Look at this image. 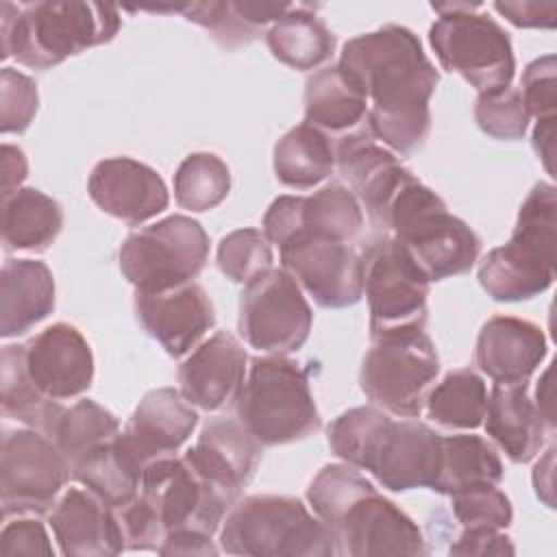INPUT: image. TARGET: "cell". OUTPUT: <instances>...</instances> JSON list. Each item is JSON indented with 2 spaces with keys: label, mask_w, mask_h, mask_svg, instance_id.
I'll list each match as a JSON object with an SVG mask.
<instances>
[{
  "label": "cell",
  "mask_w": 557,
  "mask_h": 557,
  "mask_svg": "<svg viewBox=\"0 0 557 557\" xmlns=\"http://www.w3.org/2000/svg\"><path fill=\"white\" fill-rule=\"evenodd\" d=\"M405 246L429 281L468 272L481 252L479 235L448 213L444 200L409 174L374 222Z\"/></svg>",
  "instance_id": "3"
},
{
  "label": "cell",
  "mask_w": 557,
  "mask_h": 557,
  "mask_svg": "<svg viewBox=\"0 0 557 557\" xmlns=\"http://www.w3.org/2000/svg\"><path fill=\"white\" fill-rule=\"evenodd\" d=\"M139 496L154 509L168 531L189 529L213 535L235 505L205 481L185 457H161L144 466Z\"/></svg>",
  "instance_id": "13"
},
{
  "label": "cell",
  "mask_w": 557,
  "mask_h": 557,
  "mask_svg": "<svg viewBox=\"0 0 557 557\" xmlns=\"http://www.w3.org/2000/svg\"><path fill=\"white\" fill-rule=\"evenodd\" d=\"M272 165L283 185L309 189L333 172L335 146L331 137L302 122L276 141Z\"/></svg>",
  "instance_id": "32"
},
{
  "label": "cell",
  "mask_w": 557,
  "mask_h": 557,
  "mask_svg": "<svg viewBox=\"0 0 557 557\" xmlns=\"http://www.w3.org/2000/svg\"><path fill=\"white\" fill-rule=\"evenodd\" d=\"M483 422L485 433L513 463L531 461L540 453L548 429L529 396L527 381L494 383Z\"/></svg>",
  "instance_id": "26"
},
{
  "label": "cell",
  "mask_w": 557,
  "mask_h": 557,
  "mask_svg": "<svg viewBox=\"0 0 557 557\" xmlns=\"http://www.w3.org/2000/svg\"><path fill=\"white\" fill-rule=\"evenodd\" d=\"M265 39L270 52L294 70H313L335 50V35L309 11L307 4H294L270 26Z\"/></svg>",
  "instance_id": "33"
},
{
  "label": "cell",
  "mask_w": 557,
  "mask_h": 557,
  "mask_svg": "<svg viewBox=\"0 0 557 557\" xmlns=\"http://www.w3.org/2000/svg\"><path fill=\"white\" fill-rule=\"evenodd\" d=\"M54 309V278L44 261L7 259L0 272V335L30 331Z\"/></svg>",
  "instance_id": "27"
},
{
  "label": "cell",
  "mask_w": 557,
  "mask_h": 557,
  "mask_svg": "<svg viewBox=\"0 0 557 557\" xmlns=\"http://www.w3.org/2000/svg\"><path fill=\"white\" fill-rule=\"evenodd\" d=\"M120 433L72 463V476L113 509L139 494L144 472V466L126 448Z\"/></svg>",
  "instance_id": "29"
},
{
  "label": "cell",
  "mask_w": 557,
  "mask_h": 557,
  "mask_svg": "<svg viewBox=\"0 0 557 557\" xmlns=\"http://www.w3.org/2000/svg\"><path fill=\"white\" fill-rule=\"evenodd\" d=\"M235 416L263 446L298 442L320 429L309 379L285 355L252 359L235 398Z\"/></svg>",
  "instance_id": "6"
},
{
  "label": "cell",
  "mask_w": 557,
  "mask_h": 557,
  "mask_svg": "<svg viewBox=\"0 0 557 557\" xmlns=\"http://www.w3.org/2000/svg\"><path fill=\"white\" fill-rule=\"evenodd\" d=\"M368 120V98L337 67L318 70L305 83V124L342 139Z\"/></svg>",
  "instance_id": "28"
},
{
  "label": "cell",
  "mask_w": 557,
  "mask_h": 557,
  "mask_svg": "<svg viewBox=\"0 0 557 557\" xmlns=\"http://www.w3.org/2000/svg\"><path fill=\"white\" fill-rule=\"evenodd\" d=\"M363 294L370 309V337L420 331L426 324L431 281L392 235L361 257Z\"/></svg>",
  "instance_id": "10"
},
{
  "label": "cell",
  "mask_w": 557,
  "mask_h": 557,
  "mask_svg": "<svg viewBox=\"0 0 557 557\" xmlns=\"http://www.w3.org/2000/svg\"><path fill=\"white\" fill-rule=\"evenodd\" d=\"M455 518L470 529H507L513 520L509 498L496 485H479L450 496Z\"/></svg>",
  "instance_id": "43"
},
{
  "label": "cell",
  "mask_w": 557,
  "mask_h": 557,
  "mask_svg": "<svg viewBox=\"0 0 557 557\" xmlns=\"http://www.w3.org/2000/svg\"><path fill=\"white\" fill-rule=\"evenodd\" d=\"M63 228V209L35 187L2 196V242L9 250H46Z\"/></svg>",
  "instance_id": "31"
},
{
  "label": "cell",
  "mask_w": 557,
  "mask_h": 557,
  "mask_svg": "<svg viewBox=\"0 0 557 557\" xmlns=\"http://www.w3.org/2000/svg\"><path fill=\"white\" fill-rule=\"evenodd\" d=\"M113 511L126 550H159L165 537V527L139 494Z\"/></svg>",
  "instance_id": "46"
},
{
  "label": "cell",
  "mask_w": 557,
  "mask_h": 557,
  "mask_svg": "<svg viewBox=\"0 0 557 557\" xmlns=\"http://www.w3.org/2000/svg\"><path fill=\"white\" fill-rule=\"evenodd\" d=\"M117 433V418L102 405L85 398L74 403L72 407H63L48 437L57 444V448L63 453L72 468V463H76L83 455L113 440Z\"/></svg>",
  "instance_id": "37"
},
{
  "label": "cell",
  "mask_w": 557,
  "mask_h": 557,
  "mask_svg": "<svg viewBox=\"0 0 557 557\" xmlns=\"http://www.w3.org/2000/svg\"><path fill=\"white\" fill-rule=\"evenodd\" d=\"M124 278L144 294L191 283L207 265L209 237L189 215H168L133 231L117 252Z\"/></svg>",
  "instance_id": "8"
},
{
  "label": "cell",
  "mask_w": 557,
  "mask_h": 557,
  "mask_svg": "<svg viewBox=\"0 0 557 557\" xmlns=\"http://www.w3.org/2000/svg\"><path fill=\"white\" fill-rule=\"evenodd\" d=\"M189 22L200 24L211 33V37L224 48H237L255 39L257 28H252L237 11L233 2H191L181 9Z\"/></svg>",
  "instance_id": "45"
},
{
  "label": "cell",
  "mask_w": 557,
  "mask_h": 557,
  "mask_svg": "<svg viewBox=\"0 0 557 557\" xmlns=\"http://www.w3.org/2000/svg\"><path fill=\"white\" fill-rule=\"evenodd\" d=\"M72 468L57 444L37 429L4 431L0 450L2 516L48 511Z\"/></svg>",
  "instance_id": "12"
},
{
  "label": "cell",
  "mask_w": 557,
  "mask_h": 557,
  "mask_svg": "<svg viewBox=\"0 0 557 557\" xmlns=\"http://www.w3.org/2000/svg\"><path fill=\"white\" fill-rule=\"evenodd\" d=\"M363 226L357 196L342 183H329L311 196H302L298 233L348 244ZM296 233V235H298ZM294 237V235H292Z\"/></svg>",
  "instance_id": "36"
},
{
  "label": "cell",
  "mask_w": 557,
  "mask_h": 557,
  "mask_svg": "<svg viewBox=\"0 0 557 557\" xmlns=\"http://www.w3.org/2000/svg\"><path fill=\"white\" fill-rule=\"evenodd\" d=\"M337 67L372 102L366 124L379 144L400 157L422 148L440 74L409 28L387 24L348 39Z\"/></svg>",
  "instance_id": "1"
},
{
  "label": "cell",
  "mask_w": 557,
  "mask_h": 557,
  "mask_svg": "<svg viewBox=\"0 0 557 557\" xmlns=\"http://www.w3.org/2000/svg\"><path fill=\"white\" fill-rule=\"evenodd\" d=\"M246 361L248 355L233 333H213L178 366L183 398L205 411L235 403L246 379Z\"/></svg>",
  "instance_id": "20"
},
{
  "label": "cell",
  "mask_w": 557,
  "mask_h": 557,
  "mask_svg": "<svg viewBox=\"0 0 557 557\" xmlns=\"http://www.w3.org/2000/svg\"><path fill=\"white\" fill-rule=\"evenodd\" d=\"M503 17H507L518 28H555L557 4L537 0H516V2H494L492 4Z\"/></svg>",
  "instance_id": "49"
},
{
  "label": "cell",
  "mask_w": 557,
  "mask_h": 557,
  "mask_svg": "<svg viewBox=\"0 0 557 557\" xmlns=\"http://www.w3.org/2000/svg\"><path fill=\"white\" fill-rule=\"evenodd\" d=\"M87 194L96 207L131 226L148 222L168 209L170 194L150 165L131 157H111L94 165Z\"/></svg>",
  "instance_id": "17"
},
{
  "label": "cell",
  "mask_w": 557,
  "mask_h": 557,
  "mask_svg": "<svg viewBox=\"0 0 557 557\" xmlns=\"http://www.w3.org/2000/svg\"><path fill=\"white\" fill-rule=\"evenodd\" d=\"M263 444L237 418H211L196 444L183 455L189 466L233 503L252 479L261 461Z\"/></svg>",
  "instance_id": "18"
},
{
  "label": "cell",
  "mask_w": 557,
  "mask_h": 557,
  "mask_svg": "<svg viewBox=\"0 0 557 557\" xmlns=\"http://www.w3.org/2000/svg\"><path fill=\"white\" fill-rule=\"evenodd\" d=\"M278 257L322 309L352 307L363 296V263L348 244L298 233L278 246Z\"/></svg>",
  "instance_id": "14"
},
{
  "label": "cell",
  "mask_w": 557,
  "mask_h": 557,
  "mask_svg": "<svg viewBox=\"0 0 557 557\" xmlns=\"http://www.w3.org/2000/svg\"><path fill=\"white\" fill-rule=\"evenodd\" d=\"M26 174H28V163L22 148L2 144V196H9L15 189H20Z\"/></svg>",
  "instance_id": "52"
},
{
  "label": "cell",
  "mask_w": 557,
  "mask_h": 557,
  "mask_svg": "<svg viewBox=\"0 0 557 557\" xmlns=\"http://www.w3.org/2000/svg\"><path fill=\"white\" fill-rule=\"evenodd\" d=\"M529 113L516 87L483 91L474 102V120L483 133L494 139H522L529 126Z\"/></svg>",
  "instance_id": "42"
},
{
  "label": "cell",
  "mask_w": 557,
  "mask_h": 557,
  "mask_svg": "<svg viewBox=\"0 0 557 557\" xmlns=\"http://www.w3.org/2000/svg\"><path fill=\"white\" fill-rule=\"evenodd\" d=\"M135 313L144 331L157 339L170 357H183L215 324V311L207 292L198 283L135 294Z\"/></svg>",
  "instance_id": "19"
},
{
  "label": "cell",
  "mask_w": 557,
  "mask_h": 557,
  "mask_svg": "<svg viewBox=\"0 0 557 557\" xmlns=\"http://www.w3.org/2000/svg\"><path fill=\"white\" fill-rule=\"evenodd\" d=\"M372 490L374 485L355 466L329 463L309 483L307 500L313 513L333 529L348 507Z\"/></svg>",
  "instance_id": "40"
},
{
  "label": "cell",
  "mask_w": 557,
  "mask_h": 557,
  "mask_svg": "<svg viewBox=\"0 0 557 557\" xmlns=\"http://www.w3.org/2000/svg\"><path fill=\"white\" fill-rule=\"evenodd\" d=\"M117 30L120 11L113 4L44 0L15 7L2 2V59L13 57L35 70H48L72 54L107 44Z\"/></svg>",
  "instance_id": "2"
},
{
  "label": "cell",
  "mask_w": 557,
  "mask_h": 557,
  "mask_svg": "<svg viewBox=\"0 0 557 557\" xmlns=\"http://www.w3.org/2000/svg\"><path fill=\"white\" fill-rule=\"evenodd\" d=\"M548 352L544 331L522 318L494 315L476 337L474 361L494 383L527 381Z\"/></svg>",
  "instance_id": "25"
},
{
  "label": "cell",
  "mask_w": 557,
  "mask_h": 557,
  "mask_svg": "<svg viewBox=\"0 0 557 557\" xmlns=\"http://www.w3.org/2000/svg\"><path fill=\"white\" fill-rule=\"evenodd\" d=\"M516 548L511 540L498 529H470L463 527V533L450 546V555H513Z\"/></svg>",
  "instance_id": "50"
},
{
  "label": "cell",
  "mask_w": 557,
  "mask_h": 557,
  "mask_svg": "<svg viewBox=\"0 0 557 557\" xmlns=\"http://www.w3.org/2000/svg\"><path fill=\"white\" fill-rule=\"evenodd\" d=\"M339 555H426L422 531L389 498L376 492L361 496L333 527Z\"/></svg>",
  "instance_id": "15"
},
{
  "label": "cell",
  "mask_w": 557,
  "mask_h": 557,
  "mask_svg": "<svg viewBox=\"0 0 557 557\" xmlns=\"http://www.w3.org/2000/svg\"><path fill=\"white\" fill-rule=\"evenodd\" d=\"M198 424L196 409L181 389L159 387L148 392L124 426L122 442L141 466L174 455Z\"/></svg>",
  "instance_id": "22"
},
{
  "label": "cell",
  "mask_w": 557,
  "mask_h": 557,
  "mask_svg": "<svg viewBox=\"0 0 557 557\" xmlns=\"http://www.w3.org/2000/svg\"><path fill=\"white\" fill-rule=\"evenodd\" d=\"M24 361L35 387L52 400L81 396L94 379L91 348L67 322H57L30 337L24 344Z\"/></svg>",
  "instance_id": "16"
},
{
  "label": "cell",
  "mask_w": 557,
  "mask_h": 557,
  "mask_svg": "<svg viewBox=\"0 0 557 557\" xmlns=\"http://www.w3.org/2000/svg\"><path fill=\"white\" fill-rule=\"evenodd\" d=\"M157 553L159 555H218V546L207 533L176 529L165 533Z\"/></svg>",
  "instance_id": "51"
},
{
  "label": "cell",
  "mask_w": 557,
  "mask_h": 557,
  "mask_svg": "<svg viewBox=\"0 0 557 557\" xmlns=\"http://www.w3.org/2000/svg\"><path fill=\"white\" fill-rule=\"evenodd\" d=\"M442 435L416 418L392 420L368 472L392 492L431 487L437 474Z\"/></svg>",
  "instance_id": "21"
},
{
  "label": "cell",
  "mask_w": 557,
  "mask_h": 557,
  "mask_svg": "<svg viewBox=\"0 0 557 557\" xmlns=\"http://www.w3.org/2000/svg\"><path fill=\"white\" fill-rule=\"evenodd\" d=\"M440 17L429 28L431 48L440 65L459 74L479 94L509 87L516 59L507 30L481 13L483 4L433 2Z\"/></svg>",
  "instance_id": "7"
},
{
  "label": "cell",
  "mask_w": 557,
  "mask_h": 557,
  "mask_svg": "<svg viewBox=\"0 0 557 557\" xmlns=\"http://www.w3.org/2000/svg\"><path fill=\"white\" fill-rule=\"evenodd\" d=\"M440 372V357L431 337L420 331L372 337L359 370L363 394L387 413L416 418Z\"/></svg>",
  "instance_id": "9"
},
{
  "label": "cell",
  "mask_w": 557,
  "mask_h": 557,
  "mask_svg": "<svg viewBox=\"0 0 557 557\" xmlns=\"http://www.w3.org/2000/svg\"><path fill=\"white\" fill-rule=\"evenodd\" d=\"M0 553L15 555H46L52 557L54 548L46 533V527L35 518H15L4 524L0 533Z\"/></svg>",
  "instance_id": "48"
},
{
  "label": "cell",
  "mask_w": 557,
  "mask_h": 557,
  "mask_svg": "<svg viewBox=\"0 0 557 557\" xmlns=\"http://www.w3.org/2000/svg\"><path fill=\"white\" fill-rule=\"evenodd\" d=\"M335 163L348 181L350 191L368 209L374 222L403 181L411 174L400 165L392 150L372 137L368 124L337 139Z\"/></svg>",
  "instance_id": "24"
},
{
  "label": "cell",
  "mask_w": 557,
  "mask_h": 557,
  "mask_svg": "<svg viewBox=\"0 0 557 557\" xmlns=\"http://www.w3.org/2000/svg\"><path fill=\"white\" fill-rule=\"evenodd\" d=\"M274 252L259 228H237L218 246V268L233 283H250L272 268Z\"/></svg>",
  "instance_id": "41"
},
{
  "label": "cell",
  "mask_w": 557,
  "mask_h": 557,
  "mask_svg": "<svg viewBox=\"0 0 557 557\" xmlns=\"http://www.w3.org/2000/svg\"><path fill=\"white\" fill-rule=\"evenodd\" d=\"M522 102L529 115L550 117L557 107V61L555 54H544L531 61L522 72Z\"/></svg>",
  "instance_id": "47"
},
{
  "label": "cell",
  "mask_w": 557,
  "mask_h": 557,
  "mask_svg": "<svg viewBox=\"0 0 557 557\" xmlns=\"http://www.w3.org/2000/svg\"><path fill=\"white\" fill-rule=\"evenodd\" d=\"M533 150L542 159L546 172L553 176V159H555V115L540 117L533 128Z\"/></svg>",
  "instance_id": "53"
},
{
  "label": "cell",
  "mask_w": 557,
  "mask_h": 557,
  "mask_svg": "<svg viewBox=\"0 0 557 557\" xmlns=\"http://www.w3.org/2000/svg\"><path fill=\"white\" fill-rule=\"evenodd\" d=\"M503 474L498 453L481 435H442L440 466L431 490L453 496L479 485H498Z\"/></svg>",
  "instance_id": "30"
},
{
  "label": "cell",
  "mask_w": 557,
  "mask_h": 557,
  "mask_svg": "<svg viewBox=\"0 0 557 557\" xmlns=\"http://www.w3.org/2000/svg\"><path fill=\"white\" fill-rule=\"evenodd\" d=\"M0 363V405L4 416L48 435L61 416L63 405L35 387L26 370L24 344L2 346Z\"/></svg>",
  "instance_id": "34"
},
{
  "label": "cell",
  "mask_w": 557,
  "mask_h": 557,
  "mask_svg": "<svg viewBox=\"0 0 557 557\" xmlns=\"http://www.w3.org/2000/svg\"><path fill=\"white\" fill-rule=\"evenodd\" d=\"M392 424V418L376 407H355L339 413L326 429V440L339 459L368 470L372 457Z\"/></svg>",
  "instance_id": "38"
},
{
  "label": "cell",
  "mask_w": 557,
  "mask_h": 557,
  "mask_svg": "<svg viewBox=\"0 0 557 557\" xmlns=\"http://www.w3.org/2000/svg\"><path fill=\"white\" fill-rule=\"evenodd\" d=\"M39 96L30 76L2 67L0 72V131L24 133L37 113Z\"/></svg>",
  "instance_id": "44"
},
{
  "label": "cell",
  "mask_w": 557,
  "mask_h": 557,
  "mask_svg": "<svg viewBox=\"0 0 557 557\" xmlns=\"http://www.w3.org/2000/svg\"><path fill=\"white\" fill-rule=\"evenodd\" d=\"M220 546L244 557H337L333 529L296 496L255 494L235 503L220 527Z\"/></svg>",
  "instance_id": "5"
},
{
  "label": "cell",
  "mask_w": 557,
  "mask_h": 557,
  "mask_svg": "<svg viewBox=\"0 0 557 557\" xmlns=\"http://www.w3.org/2000/svg\"><path fill=\"white\" fill-rule=\"evenodd\" d=\"M231 189V172L213 152H191L174 174V198L181 209L202 213L218 207Z\"/></svg>",
  "instance_id": "39"
},
{
  "label": "cell",
  "mask_w": 557,
  "mask_h": 557,
  "mask_svg": "<svg viewBox=\"0 0 557 557\" xmlns=\"http://www.w3.org/2000/svg\"><path fill=\"white\" fill-rule=\"evenodd\" d=\"M553 459H555V448L550 446L546 450V455L533 468L535 494H537V498H542L546 503V507H555V498H553Z\"/></svg>",
  "instance_id": "54"
},
{
  "label": "cell",
  "mask_w": 557,
  "mask_h": 557,
  "mask_svg": "<svg viewBox=\"0 0 557 557\" xmlns=\"http://www.w3.org/2000/svg\"><path fill=\"white\" fill-rule=\"evenodd\" d=\"M557 196L553 183L540 181L520 205L513 233L505 246L490 250L479 265V283L498 302L540 296L555 281Z\"/></svg>",
  "instance_id": "4"
},
{
  "label": "cell",
  "mask_w": 557,
  "mask_h": 557,
  "mask_svg": "<svg viewBox=\"0 0 557 557\" xmlns=\"http://www.w3.org/2000/svg\"><path fill=\"white\" fill-rule=\"evenodd\" d=\"M48 524L67 557H111L126 550L113 507L89 490H65L52 505Z\"/></svg>",
  "instance_id": "23"
},
{
  "label": "cell",
  "mask_w": 557,
  "mask_h": 557,
  "mask_svg": "<svg viewBox=\"0 0 557 557\" xmlns=\"http://www.w3.org/2000/svg\"><path fill=\"white\" fill-rule=\"evenodd\" d=\"M424 407L426 416L444 429H476L485 418L487 387L474 370L457 368L429 389Z\"/></svg>",
  "instance_id": "35"
},
{
  "label": "cell",
  "mask_w": 557,
  "mask_h": 557,
  "mask_svg": "<svg viewBox=\"0 0 557 557\" xmlns=\"http://www.w3.org/2000/svg\"><path fill=\"white\" fill-rule=\"evenodd\" d=\"M311 322L313 313L300 285L283 268L255 276L239 296V335L261 352L287 355L302 348Z\"/></svg>",
  "instance_id": "11"
}]
</instances>
